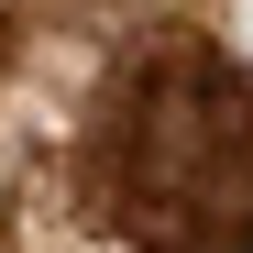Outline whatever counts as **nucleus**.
I'll return each mask as SVG.
<instances>
[]
</instances>
